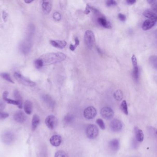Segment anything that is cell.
<instances>
[{"instance_id":"obj_1","label":"cell","mask_w":157,"mask_h":157,"mask_svg":"<svg viewBox=\"0 0 157 157\" xmlns=\"http://www.w3.org/2000/svg\"><path fill=\"white\" fill-rule=\"evenodd\" d=\"M66 58L65 54L62 53H48L42 55L40 58L42 60L44 66L53 64L61 62Z\"/></svg>"},{"instance_id":"obj_2","label":"cell","mask_w":157,"mask_h":157,"mask_svg":"<svg viewBox=\"0 0 157 157\" xmlns=\"http://www.w3.org/2000/svg\"><path fill=\"white\" fill-rule=\"evenodd\" d=\"M14 77L16 80L21 84L25 86L29 87H34L36 85V83L30 80L26 77H24L23 75L18 72L14 73Z\"/></svg>"},{"instance_id":"obj_3","label":"cell","mask_w":157,"mask_h":157,"mask_svg":"<svg viewBox=\"0 0 157 157\" xmlns=\"http://www.w3.org/2000/svg\"><path fill=\"white\" fill-rule=\"evenodd\" d=\"M84 39L86 46L89 49H92L95 42V38L93 32L92 30H86L85 34Z\"/></svg>"},{"instance_id":"obj_4","label":"cell","mask_w":157,"mask_h":157,"mask_svg":"<svg viewBox=\"0 0 157 157\" xmlns=\"http://www.w3.org/2000/svg\"><path fill=\"white\" fill-rule=\"evenodd\" d=\"M2 142L7 145H11L14 142L15 140V135L12 131H6L2 135Z\"/></svg>"},{"instance_id":"obj_5","label":"cell","mask_w":157,"mask_h":157,"mask_svg":"<svg viewBox=\"0 0 157 157\" xmlns=\"http://www.w3.org/2000/svg\"><path fill=\"white\" fill-rule=\"evenodd\" d=\"M99 133L98 127L94 125H90L86 129V135L90 139H95Z\"/></svg>"},{"instance_id":"obj_6","label":"cell","mask_w":157,"mask_h":157,"mask_svg":"<svg viewBox=\"0 0 157 157\" xmlns=\"http://www.w3.org/2000/svg\"><path fill=\"white\" fill-rule=\"evenodd\" d=\"M32 47V42L30 38L22 41L19 45V50L24 55H27L30 52Z\"/></svg>"},{"instance_id":"obj_7","label":"cell","mask_w":157,"mask_h":157,"mask_svg":"<svg viewBox=\"0 0 157 157\" xmlns=\"http://www.w3.org/2000/svg\"><path fill=\"white\" fill-rule=\"evenodd\" d=\"M45 123L49 129H54L58 125V119L53 115L48 116L46 119Z\"/></svg>"},{"instance_id":"obj_8","label":"cell","mask_w":157,"mask_h":157,"mask_svg":"<svg viewBox=\"0 0 157 157\" xmlns=\"http://www.w3.org/2000/svg\"><path fill=\"white\" fill-rule=\"evenodd\" d=\"M110 127L112 131L114 132H119L121 131L123 125L121 121L117 119H115L111 121Z\"/></svg>"},{"instance_id":"obj_9","label":"cell","mask_w":157,"mask_h":157,"mask_svg":"<svg viewBox=\"0 0 157 157\" xmlns=\"http://www.w3.org/2000/svg\"><path fill=\"white\" fill-rule=\"evenodd\" d=\"M101 115L102 117L107 120L112 119L114 115L113 110L109 107H104L100 111Z\"/></svg>"},{"instance_id":"obj_10","label":"cell","mask_w":157,"mask_h":157,"mask_svg":"<svg viewBox=\"0 0 157 157\" xmlns=\"http://www.w3.org/2000/svg\"><path fill=\"white\" fill-rule=\"evenodd\" d=\"M97 110L93 107H88L84 111V116L87 119H94L97 115Z\"/></svg>"},{"instance_id":"obj_11","label":"cell","mask_w":157,"mask_h":157,"mask_svg":"<svg viewBox=\"0 0 157 157\" xmlns=\"http://www.w3.org/2000/svg\"><path fill=\"white\" fill-rule=\"evenodd\" d=\"M131 61L133 66V76L135 81L137 82L139 79V69L138 67L137 59L135 55H133L131 57Z\"/></svg>"},{"instance_id":"obj_12","label":"cell","mask_w":157,"mask_h":157,"mask_svg":"<svg viewBox=\"0 0 157 157\" xmlns=\"http://www.w3.org/2000/svg\"><path fill=\"white\" fill-rule=\"evenodd\" d=\"M13 119L16 122L23 123L26 121L27 117L23 111H18L14 114Z\"/></svg>"},{"instance_id":"obj_13","label":"cell","mask_w":157,"mask_h":157,"mask_svg":"<svg viewBox=\"0 0 157 157\" xmlns=\"http://www.w3.org/2000/svg\"><path fill=\"white\" fill-rule=\"evenodd\" d=\"M157 20L153 19H148L146 20L142 24V29L143 30H149L155 25Z\"/></svg>"},{"instance_id":"obj_14","label":"cell","mask_w":157,"mask_h":157,"mask_svg":"<svg viewBox=\"0 0 157 157\" xmlns=\"http://www.w3.org/2000/svg\"><path fill=\"white\" fill-rule=\"evenodd\" d=\"M50 142L54 147H59L62 143V137L59 135H54L50 138Z\"/></svg>"},{"instance_id":"obj_15","label":"cell","mask_w":157,"mask_h":157,"mask_svg":"<svg viewBox=\"0 0 157 157\" xmlns=\"http://www.w3.org/2000/svg\"><path fill=\"white\" fill-rule=\"evenodd\" d=\"M42 8L43 12L45 14H50L52 10V5L51 2L49 1H42Z\"/></svg>"},{"instance_id":"obj_16","label":"cell","mask_w":157,"mask_h":157,"mask_svg":"<svg viewBox=\"0 0 157 157\" xmlns=\"http://www.w3.org/2000/svg\"><path fill=\"white\" fill-rule=\"evenodd\" d=\"M98 22L101 26L104 27L106 28H111V24L110 22H108L105 17L99 16L98 18Z\"/></svg>"},{"instance_id":"obj_17","label":"cell","mask_w":157,"mask_h":157,"mask_svg":"<svg viewBox=\"0 0 157 157\" xmlns=\"http://www.w3.org/2000/svg\"><path fill=\"white\" fill-rule=\"evenodd\" d=\"M108 146L110 149L113 152L117 151L119 148V140L114 139L109 142Z\"/></svg>"},{"instance_id":"obj_18","label":"cell","mask_w":157,"mask_h":157,"mask_svg":"<svg viewBox=\"0 0 157 157\" xmlns=\"http://www.w3.org/2000/svg\"><path fill=\"white\" fill-rule=\"evenodd\" d=\"M50 43L52 46L59 48H64L67 45V42L64 40H51Z\"/></svg>"},{"instance_id":"obj_19","label":"cell","mask_w":157,"mask_h":157,"mask_svg":"<svg viewBox=\"0 0 157 157\" xmlns=\"http://www.w3.org/2000/svg\"><path fill=\"white\" fill-rule=\"evenodd\" d=\"M42 99L48 107L52 108H53L54 106V102L52 97H51L49 95H43L42 96Z\"/></svg>"},{"instance_id":"obj_20","label":"cell","mask_w":157,"mask_h":157,"mask_svg":"<svg viewBox=\"0 0 157 157\" xmlns=\"http://www.w3.org/2000/svg\"><path fill=\"white\" fill-rule=\"evenodd\" d=\"M134 131L135 134V139L139 142L143 141L144 140V134L141 129H139L137 127H135Z\"/></svg>"},{"instance_id":"obj_21","label":"cell","mask_w":157,"mask_h":157,"mask_svg":"<svg viewBox=\"0 0 157 157\" xmlns=\"http://www.w3.org/2000/svg\"><path fill=\"white\" fill-rule=\"evenodd\" d=\"M24 110L28 115L31 114L33 111V104L31 101L27 100L24 103Z\"/></svg>"},{"instance_id":"obj_22","label":"cell","mask_w":157,"mask_h":157,"mask_svg":"<svg viewBox=\"0 0 157 157\" xmlns=\"http://www.w3.org/2000/svg\"><path fill=\"white\" fill-rule=\"evenodd\" d=\"M143 15L149 19H153L157 20V14L153 10L147 9L144 11Z\"/></svg>"},{"instance_id":"obj_23","label":"cell","mask_w":157,"mask_h":157,"mask_svg":"<svg viewBox=\"0 0 157 157\" xmlns=\"http://www.w3.org/2000/svg\"><path fill=\"white\" fill-rule=\"evenodd\" d=\"M13 95L15 100L19 103V106L18 107L19 109H22L23 108V98L19 91L17 89L15 90L13 92Z\"/></svg>"},{"instance_id":"obj_24","label":"cell","mask_w":157,"mask_h":157,"mask_svg":"<svg viewBox=\"0 0 157 157\" xmlns=\"http://www.w3.org/2000/svg\"><path fill=\"white\" fill-rule=\"evenodd\" d=\"M40 123V117L37 114H35L32 117L31 122V129L32 131H35L38 127Z\"/></svg>"},{"instance_id":"obj_25","label":"cell","mask_w":157,"mask_h":157,"mask_svg":"<svg viewBox=\"0 0 157 157\" xmlns=\"http://www.w3.org/2000/svg\"><path fill=\"white\" fill-rule=\"evenodd\" d=\"M74 116L71 114H68L66 115L64 119V122L65 125H70L74 122Z\"/></svg>"},{"instance_id":"obj_26","label":"cell","mask_w":157,"mask_h":157,"mask_svg":"<svg viewBox=\"0 0 157 157\" xmlns=\"http://www.w3.org/2000/svg\"><path fill=\"white\" fill-rule=\"evenodd\" d=\"M113 97L116 101H122L123 98V93L120 90H117L113 94Z\"/></svg>"},{"instance_id":"obj_27","label":"cell","mask_w":157,"mask_h":157,"mask_svg":"<svg viewBox=\"0 0 157 157\" xmlns=\"http://www.w3.org/2000/svg\"><path fill=\"white\" fill-rule=\"evenodd\" d=\"M0 76L2 78L4 79V80L8 81L9 83H14V81L12 79L9 73H0Z\"/></svg>"},{"instance_id":"obj_28","label":"cell","mask_w":157,"mask_h":157,"mask_svg":"<svg viewBox=\"0 0 157 157\" xmlns=\"http://www.w3.org/2000/svg\"><path fill=\"white\" fill-rule=\"evenodd\" d=\"M149 62L153 68L157 69V56L152 55L149 58Z\"/></svg>"},{"instance_id":"obj_29","label":"cell","mask_w":157,"mask_h":157,"mask_svg":"<svg viewBox=\"0 0 157 157\" xmlns=\"http://www.w3.org/2000/svg\"><path fill=\"white\" fill-rule=\"evenodd\" d=\"M120 109L121 110L122 112L125 114L127 115L128 114V111L127 105V103L125 101H123L122 102L120 105Z\"/></svg>"},{"instance_id":"obj_30","label":"cell","mask_w":157,"mask_h":157,"mask_svg":"<svg viewBox=\"0 0 157 157\" xmlns=\"http://www.w3.org/2000/svg\"><path fill=\"white\" fill-rule=\"evenodd\" d=\"M147 130L151 135L157 139V129L154 127L149 126L147 127Z\"/></svg>"},{"instance_id":"obj_31","label":"cell","mask_w":157,"mask_h":157,"mask_svg":"<svg viewBox=\"0 0 157 157\" xmlns=\"http://www.w3.org/2000/svg\"><path fill=\"white\" fill-rule=\"evenodd\" d=\"M35 65L36 68L37 69H40L44 66L43 61L40 58H38L35 61Z\"/></svg>"},{"instance_id":"obj_32","label":"cell","mask_w":157,"mask_h":157,"mask_svg":"<svg viewBox=\"0 0 157 157\" xmlns=\"http://www.w3.org/2000/svg\"><path fill=\"white\" fill-rule=\"evenodd\" d=\"M54 157H69V156L64 151L59 150L56 152Z\"/></svg>"},{"instance_id":"obj_33","label":"cell","mask_w":157,"mask_h":157,"mask_svg":"<svg viewBox=\"0 0 157 157\" xmlns=\"http://www.w3.org/2000/svg\"><path fill=\"white\" fill-rule=\"evenodd\" d=\"M96 123H98V125L99 126V127L101 128V129H103V130L105 129V123H104L103 120L101 119H98L96 121Z\"/></svg>"},{"instance_id":"obj_34","label":"cell","mask_w":157,"mask_h":157,"mask_svg":"<svg viewBox=\"0 0 157 157\" xmlns=\"http://www.w3.org/2000/svg\"><path fill=\"white\" fill-rule=\"evenodd\" d=\"M53 18L56 21H59L61 19V15L59 12H56L53 14Z\"/></svg>"},{"instance_id":"obj_35","label":"cell","mask_w":157,"mask_h":157,"mask_svg":"<svg viewBox=\"0 0 157 157\" xmlns=\"http://www.w3.org/2000/svg\"><path fill=\"white\" fill-rule=\"evenodd\" d=\"M5 101H6V102L8 103V104H9L16 105V106H17L18 107V106H19V103L18 102V101H16V100H12V99L7 98L5 100Z\"/></svg>"},{"instance_id":"obj_36","label":"cell","mask_w":157,"mask_h":157,"mask_svg":"<svg viewBox=\"0 0 157 157\" xmlns=\"http://www.w3.org/2000/svg\"><path fill=\"white\" fill-rule=\"evenodd\" d=\"M9 116L8 113L3 112H0V120H3L8 118Z\"/></svg>"},{"instance_id":"obj_37","label":"cell","mask_w":157,"mask_h":157,"mask_svg":"<svg viewBox=\"0 0 157 157\" xmlns=\"http://www.w3.org/2000/svg\"><path fill=\"white\" fill-rule=\"evenodd\" d=\"M131 146L134 149H136L137 147H138V141L135 138L132 139V141L131 142Z\"/></svg>"},{"instance_id":"obj_38","label":"cell","mask_w":157,"mask_h":157,"mask_svg":"<svg viewBox=\"0 0 157 157\" xmlns=\"http://www.w3.org/2000/svg\"><path fill=\"white\" fill-rule=\"evenodd\" d=\"M117 4V2L113 0H110L107 1L106 2V5L107 6H114Z\"/></svg>"},{"instance_id":"obj_39","label":"cell","mask_w":157,"mask_h":157,"mask_svg":"<svg viewBox=\"0 0 157 157\" xmlns=\"http://www.w3.org/2000/svg\"><path fill=\"white\" fill-rule=\"evenodd\" d=\"M8 16V14L5 11H3L2 13V19L5 22H6L7 21Z\"/></svg>"},{"instance_id":"obj_40","label":"cell","mask_w":157,"mask_h":157,"mask_svg":"<svg viewBox=\"0 0 157 157\" xmlns=\"http://www.w3.org/2000/svg\"><path fill=\"white\" fill-rule=\"evenodd\" d=\"M152 9L154 12H157V1H155L152 4Z\"/></svg>"},{"instance_id":"obj_41","label":"cell","mask_w":157,"mask_h":157,"mask_svg":"<svg viewBox=\"0 0 157 157\" xmlns=\"http://www.w3.org/2000/svg\"><path fill=\"white\" fill-rule=\"evenodd\" d=\"M6 104L3 101H0V112H2L5 108Z\"/></svg>"},{"instance_id":"obj_42","label":"cell","mask_w":157,"mask_h":157,"mask_svg":"<svg viewBox=\"0 0 157 157\" xmlns=\"http://www.w3.org/2000/svg\"><path fill=\"white\" fill-rule=\"evenodd\" d=\"M118 17L120 20L122 21H125L126 20V16L125 15L122 14H119L118 15Z\"/></svg>"},{"instance_id":"obj_43","label":"cell","mask_w":157,"mask_h":157,"mask_svg":"<svg viewBox=\"0 0 157 157\" xmlns=\"http://www.w3.org/2000/svg\"><path fill=\"white\" fill-rule=\"evenodd\" d=\"M8 95H9V93H8V91H5L3 92V94H2V98H3V100L4 101H5L6 99L8 98Z\"/></svg>"},{"instance_id":"obj_44","label":"cell","mask_w":157,"mask_h":157,"mask_svg":"<svg viewBox=\"0 0 157 157\" xmlns=\"http://www.w3.org/2000/svg\"><path fill=\"white\" fill-rule=\"evenodd\" d=\"M136 2L135 0H127L126 1V2L127 3V4H130V5H132V4H133Z\"/></svg>"},{"instance_id":"obj_45","label":"cell","mask_w":157,"mask_h":157,"mask_svg":"<svg viewBox=\"0 0 157 157\" xmlns=\"http://www.w3.org/2000/svg\"><path fill=\"white\" fill-rule=\"evenodd\" d=\"M74 40H75V43H76V46H77L78 45H79V44H80V41H79V39H78L77 37H76L74 39Z\"/></svg>"},{"instance_id":"obj_46","label":"cell","mask_w":157,"mask_h":157,"mask_svg":"<svg viewBox=\"0 0 157 157\" xmlns=\"http://www.w3.org/2000/svg\"><path fill=\"white\" fill-rule=\"evenodd\" d=\"M90 11H91V9H90L89 7L87 5V7L86 8V10H85V13L86 14H89L90 12Z\"/></svg>"},{"instance_id":"obj_47","label":"cell","mask_w":157,"mask_h":157,"mask_svg":"<svg viewBox=\"0 0 157 157\" xmlns=\"http://www.w3.org/2000/svg\"><path fill=\"white\" fill-rule=\"evenodd\" d=\"M76 47L75 46H74V45H73L72 44H71L70 45V49L71 50H74L76 49Z\"/></svg>"},{"instance_id":"obj_48","label":"cell","mask_w":157,"mask_h":157,"mask_svg":"<svg viewBox=\"0 0 157 157\" xmlns=\"http://www.w3.org/2000/svg\"><path fill=\"white\" fill-rule=\"evenodd\" d=\"M33 0H26V1H24V2L27 3V4H30V3L33 2Z\"/></svg>"},{"instance_id":"obj_49","label":"cell","mask_w":157,"mask_h":157,"mask_svg":"<svg viewBox=\"0 0 157 157\" xmlns=\"http://www.w3.org/2000/svg\"><path fill=\"white\" fill-rule=\"evenodd\" d=\"M154 2H155L154 1H151V0H148V1H147V2H148L149 4H153Z\"/></svg>"}]
</instances>
